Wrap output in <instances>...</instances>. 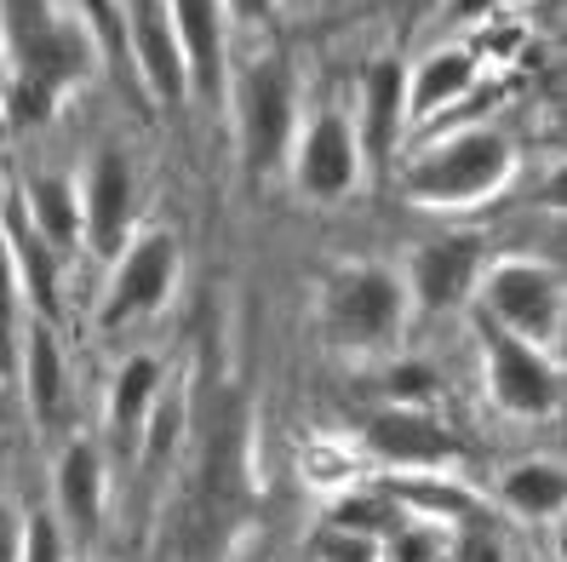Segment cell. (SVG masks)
<instances>
[{"instance_id": "obj_11", "label": "cell", "mask_w": 567, "mask_h": 562, "mask_svg": "<svg viewBox=\"0 0 567 562\" xmlns=\"http://www.w3.org/2000/svg\"><path fill=\"white\" fill-rule=\"evenodd\" d=\"M482 264L487 247L476 236H436L408 253L402 264V287H408V305L419 316H453L476 299V282H482Z\"/></svg>"}, {"instance_id": "obj_12", "label": "cell", "mask_w": 567, "mask_h": 562, "mask_svg": "<svg viewBox=\"0 0 567 562\" xmlns=\"http://www.w3.org/2000/svg\"><path fill=\"white\" fill-rule=\"evenodd\" d=\"M487 58L471 41H436L424 47L413 63H402V92H408V139L413 132L442 126L447 110H458L464 98L482 86Z\"/></svg>"}, {"instance_id": "obj_32", "label": "cell", "mask_w": 567, "mask_h": 562, "mask_svg": "<svg viewBox=\"0 0 567 562\" xmlns=\"http://www.w3.org/2000/svg\"><path fill=\"white\" fill-rule=\"evenodd\" d=\"M276 7L281 0H224V18H229V29H264L276 18Z\"/></svg>"}, {"instance_id": "obj_28", "label": "cell", "mask_w": 567, "mask_h": 562, "mask_svg": "<svg viewBox=\"0 0 567 562\" xmlns=\"http://www.w3.org/2000/svg\"><path fill=\"white\" fill-rule=\"evenodd\" d=\"M23 562H75L70 556V534L58 528L52 511H29V522H23Z\"/></svg>"}, {"instance_id": "obj_18", "label": "cell", "mask_w": 567, "mask_h": 562, "mask_svg": "<svg viewBox=\"0 0 567 562\" xmlns=\"http://www.w3.org/2000/svg\"><path fill=\"white\" fill-rule=\"evenodd\" d=\"M0 242H7V258H12V276H18V293H23V310L29 316H47L58 321V282H63V253H52L35 229H29L23 207L7 195L0 207Z\"/></svg>"}, {"instance_id": "obj_14", "label": "cell", "mask_w": 567, "mask_h": 562, "mask_svg": "<svg viewBox=\"0 0 567 562\" xmlns=\"http://www.w3.org/2000/svg\"><path fill=\"white\" fill-rule=\"evenodd\" d=\"M104 511H110L104 448H97V437L75 431V437H63V448L52 459V517L70 534V545H92L97 528H104Z\"/></svg>"}, {"instance_id": "obj_6", "label": "cell", "mask_w": 567, "mask_h": 562, "mask_svg": "<svg viewBox=\"0 0 567 562\" xmlns=\"http://www.w3.org/2000/svg\"><path fill=\"white\" fill-rule=\"evenodd\" d=\"M184 282V242L178 229L166 224H138L132 242L104 264V287H97V310L92 327L97 334H121V327H138L150 316H161L178 299Z\"/></svg>"}, {"instance_id": "obj_10", "label": "cell", "mask_w": 567, "mask_h": 562, "mask_svg": "<svg viewBox=\"0 0 567 562\" xmlns=\"http://www.w3.org/2000/svg\"><path fill=\"white\" fill-rule=\"evenodd\" d=\"M361 448L402 477H447L458 466V437L436 419V408H379L361 425Z\"/></svg>"}, {"instance_id": "obj_20", "label": "cell", "mask_w": 567, "mask_h": 562, "mask_svg": "<svg viewBox=\"0 0 567 562\" xmlns=\"http://www.w3.org/2000/svg\"><path fill=\"white\" fill-rule=\"evenodd\" d=\"M12 202L23 207L29 229L52 247V253H81V190L70 173H35L12 190Z\"/></svg>"}, {"instance_id": "obj_23", "label": "cell", "mask_w": 567, "mask_h": 562, "mask_svg": "<svg viewBox=\"0 0 567 562\" xmlns=\"http://www.w3.org/2000/svg\"><path fill=\"white\" fill-rule=\"evenodd\" d=\"M402 517H408V511L390 505V500H373V493H344V500L332 505V522H327V528H339V534H355V540H373V545H379Z\"/></svg>"}, {"instance_id": "obj_27", "label": "cell", "mask_w": 567, "mask_h": 562, "mask_svg": "<svg viewBox=\"0 0 567 562\" xmlns=\"http://www.w3.org/2000/svg\"><path fill=\"white\" fill-rule=\"evenodd\" d=\"M58 104H63V98H52L47 86H35V81H12L7 75V121L12 126H47L52 115H58Z\"/></svg>"}, {"instance_id": "obj_1", "label": "cell", "mask_w": 567, "mask_h": 562, "mask_svg": "<svg viewBox=\"0 0 567 562\" xmlns=\"http://www.w3.org/2000/svg\"><path fill=\"white\" fill-rule=\"evenodd\" d=\"M516 178V144L498 126H430L395 155V190L419 213H471L505 195Z\"/></svg>"}, {"instance_id": "obj_7", "label": "cell", "mask_w": 567, "mask_h": 562, "mask_svg": "<svg viewBox=\"0 0 567 562\" xmlns=\"http://www.w3.org/2000/svg\"><path fill=\"white\" fill-rule=\"evenodd\" d=\"M298 190V202L310 207H339L361 190L367 178V161L355 144V126L344 104H316L298 115V132L287 144V167H281Z\"/></svg>"}, {"instance_id": "obj_2", "label": "cell", "mask_w": 567, "mask_h": 562, "mask_svg": "<svg viewBox=\"0 0 567 562\" xmlns=\"http://www.w3.org/2000/svg\"><path fill=\"white\" fill-rule=\"evenodd\" d=\"M0 58L12 81H35L52 98L97 75V47L70 0H0Z\"/></svg>"}, {"instance_id": "obj_30", "label": "cell", "mask_w": 567, "mask_h": 562, "mask_svg": "<svg viewBox=\"0 0 567 562\" xmlns=\"http://www.w3.org/2000/svg\"><path fill=\"white\" fill-rule=\"evenodd\" d=\"M23 522H29V511L12 493H0V562H23Z\"/></svg>"}, {"instance_id": "obj_4", "label": "cell", "mask_w": 567, "mask_h": 562, "mask_svg": "<svg viewBox=\"0 0 567 562\" xmlns=\"http://www.w3.org/2000/svg\"><path fill=\"white\" fill-rule=\"evenodd\" d=\"M224 104L236 115V150L247 161L252 178H276L287 167V144L305 115V98H298V75L281 52L247 58L241 70H229Z\"/></svg>"}, {"instance_id": "obj_31", "label": "cell", "mask_w": 567, "mask_h": 562, "mask_svg": "<svg viewBox=\"0 0 567 562\" xmlns=\"http://www.w3.org/2000/svg\"><path fill=\"white\" fill-rule=\"evenodd\" d=\"M527 0H447V18L453 23H476V18H505V12H522Z\"/></svg>"}, {"instance_id": "obj_19", "label": "cell", "mask_w": 567, "mask_h": 562, "mask_svg": "<svg viewBox=\"0 0 567 562\" xmlns=\"http://www.w3.org/2000/svg\"><path fill=\"white\" fill-rule=\"evenodd\" d=\"M166 379H173V368H166L155 350H132V356H121V368L110 374V396H104L110 437H115L121 448H138V437H144V425H150L155 402H161Z\"/></svg>"}, {"instance_id": "obj_22", "label": "cell", "mask_w": 567, "mask_h": 562, "mask_svg": "<svg viewBox=\"0 0 567 562\" xmlns=\"http://www.w3.org/2000/svg\"><path fill=\"white\" fill-rule=\"evenodd\" d=\"M184 425H189V390H184V379L173 374V379H166V390H161V402H155V413H150V425H144L138 448H132L144 471L173 466V453H178V442H184Z\"/></svg>"}, {"instance_id": "obj_21", "label": "cell", "mask_w": 567, "mask_h": 562, "mask_svg": "<svg viewBox=\"0 0 567 562\" xmlns=\"http://www.w3.org/2000/svg\"><path fill=\"white\" fill-rule=\"evenodd\" d=\"M498 500H505V511H516L522 522H556L567 511V471L561 459H522V466H511L505 477H498Z\"/></svg>"}, {"instance_id": "obj_8", "label": "cell", "mask_w": 567, "mask_h": 562, "mask_svg": "<svg viewBox=\"0 0 567 562\" xmlns=\"http://www.w3.org/2000/svg\"><path fill=\"white\" fill-rule=\"evenodd\" d=\"M482 390L505 419H556L561 413V350L527 345L482 321Z\"/></svg>"}, {"instance_id": "obj_15", "label": "cell", "mask_w": 567, "mask_h": 562, "mask_svg": "<svg viewBox=\"0 0 567 562\" xmlns=\"http://www.w3.org/2000/svg\"><path fill=\"white\" fill-rule=\"evenodd\" d=\"M161 7H166L173 35H178V52H184L189 98L218 104L224 86H229V70H236V58H229L236 29H229V18H224V0H161Z\"/></svg>"}, {"instance_id": "obj_29", "label": "cell", "mask_w": 567, "mask_h": 562, "mask_svg": "<svg viewBox=\"0 0 567 562\" xmlns=\"http://www.w3.org/2000/svg\"><path fill=\"white\" fill-rule=\"evenodd\" d=\"M447 562H511V551L493 528H471L458 545H447Z\"/></svg>"}, {"instance_id": "obj_16", "label": "cell", "mask_w": 567, "mask_h": 562, "mask_svg": "<svg viewBox=\"0 0 567 562\" xmlns=\"http://www.w3.org/2000/svg\"><path fill=\"white\" fill-rule=\"evenodd\" d=\"M350 126H355V144H361L367 173H373V167H395V150H408V92H402V58H373V63L361 70Z\"/></svg>"}, {"instance_id": "obj_33", "label": "cell", "mask_w": 567, "mask_h": 562, "mask_svg": "<svg viewBox=\"0 0 567 562\" xmlns=\"http://www.w3.org/2000/svg\"><path fill=\"white\" fill-rule=\"evenodd\" d=\"M327 556H332V562H373L379 545H373V540H355V534H339V528H332V534H327Z\"/></svg>"}, {"instance_id": "obj_26", "label": "cell", "mask_w": 567, "mask_h": 562, "mask_svg": "<svg viewBox=\"0 0 567 562\" xmlns=\"http://www.w3.org/2000/svg\"><path fill=\"white\" fill-rule=\"evenodd\" d=\"M384 408H436V374L419 368V361H402V368L384 374Z\"/></svg>"}, {"instance_id": "obj_25", "label": "cell", "mask_w": 567, "mask_h": 562, "mask_svg": "<svg viewBox=\"0 0 567 562\" xmlns=\"http://www.w3.org/2000/svg\"><path fill=\"white\" fill-rule=\"evenodd\" d=\"M23 293H18V276H12V258H7V242H0V379H12V356H18V334H23Z\"/></svg>"}, {"instance_id": "obj_5", "label": "cell", "mask_w": 567, "mask_h": 562, "mask_svg": "<svg viewBox=\"0 0 567 562\" xmlns=\"http://www.w3.org/2000/svg\"><path fill=\"white\" fill-rule=\"evenodd\" d=\"M482 321L498 334H516L527 345L561 350V321H567V282L561 264L539 253H487L476 299Z\"/></svg>"}, {"instance_id": "obj_24", "label": "cell", "mask_w": 567, "mask_h": 562, "mask_svg": "<svg viewBox=\"0 0 567 562\" xmlns=\"http://www.w3.org/2000/svg\"><path fill=\"white\" fill-rule=\"evenodd\" d=\"M379 545H384V556H390V562H447V534H442V522L402 517V522H395Z\"/></svg>"}, {"instance_id": "obj_17", "label": "cell", "mask_w": 567, "mask_h": 562, "mask_svg": "<svg viewBox=\"0 0 567 562\" xmlns=\"http://www.w3.org/2000/svg\"><path fill=\"white\" fill-rule=\"evenodd\" d=\"M12 374H18V385H23V408H29V419H35L41 431H58L63 408H70V361H63L58 321H47V316H23Z\"/></svg>"}, {"instance_id": "obj_13", "label": "cell", "mask_w": 567, "mask_h": 562, "mask_svg": "<svg viewBox=\"0 0 567 562\" xmlns=\"http://www.w3.org/2000/svg\"><path fill=\"white\" fill-rule=\"evenodd\" d=\"M126 12V63H132V86H138L155 110H178L189 104V70L178 35L166 23L161 0H121Z\"/></svg>"}, {"instance_id": "obj_3", "label": "cell", "mask_w": 567, "mask_h": 562, "mask_svg": "<svg viewBox=\"0 0 567 562\" xmlns=\"http://www.w3.org/2000/svg\"><path fill=\"white\" fill-rule=\"evenodd\" d=\"M408 316H413V305H408L402 270L384 258H344L339 270L321 282V299H316L321 339L344 356L395 350Z\"/></svg>"}, {"instance_id": "obj_9", "label": "cell", "mask_w": 567, "mask_h": 562, "mask_svg": "<svg viewBox=\"0 0 567 562\" xmlns=\"http://www.w3.org/2000/svg\"><path fill=\"white\" fill-rule=\"evenodd\" d=\"M75 190H81V247L97 264H110L138 229V161L121 144H97Z\"/></svg>"}]
</instances>
